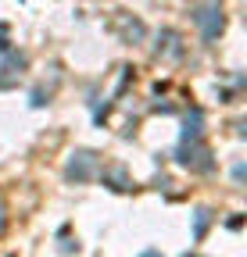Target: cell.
I'll return each instance as SVG.
<instances>
[{"mask_svg": "<svg viewBox=\"0 0 247 257\" xmlns=\"http://www.w3.org/2000/svg\"><path fill=\"white\" fill-rule=\"evenodd\" d=\"M208 221H211V211H208V207H201V211L194 214V236H197V239L204 236V229H208Z\"/></svg>", "mask_w": 247, "mask_h": 257, "instance_id": "277c9868", "label": "cell"}, {"mask_svg": "<svg viewBox=\"0 0 247 257\" xmlns=\"http://www.w3.org/2000/svg\"><path fill=\"white\" fill-rule=\"evenodd\" d=\"M197 25L204 29V40H215V32L222 29V15H215V11H201V15H197Z\"/></svg>", "mask_w": 247, "mask_h": 257, "instance_id": "7a4b0ae2", "label": "cell"}, {"mask_svg": "<svg viewBox=\"0 0 247 257\" xmlns=\"http://www.w3.org/2000/svg\"><path fill=\"white\" fill-rule=\"evenodd\" d=\"M201 125H204V114H201V111H190L187 121H183V143L197 140V136H201Z\"/></svg>", "mask_w": 247, "mask_h": 257, "instance_id": "3957f363", "label": "cell"}, {"mask_svg": "<svg viewBox=\"0 0 247 257\" xmlns=\"http://www.w3.org/2000/svg\"><path fill=\"white\" fill-rule=\"evenodd\" d=\"M94 168H97V154H94V150H79V154H72L65 175H68L72 182H86L90 175H94Z\"/></svg>", "mask_w": 247, "mask_h": 257, "instance_id": "6da1fadb", "label": "cell"}]
</instances>
